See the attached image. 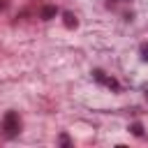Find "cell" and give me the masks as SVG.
Masks as SVG:
<instances>
[{
	"instance_id": "2",
	"label": "cell",
	"mask_w": 148,
	"mask_h": 148,
	"mask_svg": "<svg viewBox=\"0 0 148 148\" xmlns=\"http://www.w3.org/2000/svg\"><path fill=\"white\" fill-rule=\"evenodd\" d=\"M53 14H56V7H46V9L42 12V18H51Z\"/></svg>"
},
{
	"instance_id": "4",
	"label": "cell",
	"mask_w": 148,
	"mask_h": 148,
	"mask_svg": "<svg viewBox=\"0 0 148 148\" xmlns=\"http://www.w3.org/2000/svg\"><path fill=\"white\" fill-rule=\"evenodd\" d=\"M65 18H67V25L72 28V25H76V18L72 16V14H65Z\"/></svg>"
},
{
	"instance_id": "3",
	"label": "cell",
	"mask_w": 148,
	"mask_h": 148,
	"mask_svg": "<svg viewBox=\"0 0 148 148\" xmlns=\"http://www.w3.org/2000/svg\"><path fill=\"white\" fill-rule=\"evenodd\" d=\"M132 132H134L136 136H141V134H143V130H141V125H139V123H134V125H132Z\"/></svg>"
},
{
	"instance_id": "1",
	"label": "cell",
	"mask_w": 148,
	"mask_h": 148,
	"mask_svg": "<svg viewBox=\"0 0 148 148\" xmlns=\"http://www.w3.org/2000/svg\"><path fill=\"white\" fill-rule=\"evenodd\" d=\"M2 134L7 136V139H14L18 132H21V118H18V113L16 111H7L5 116H2Z\"/></svg>"
},
{
	"instance_id": "5",
	"label": "cell",
	"mask_w": 148,
	"mask_h": 148,
	"mask_svg": "<svg viewBox=\"0 0 148 148\" xmlns=\"http://www.w3.org/2000/svg\"><path fill=\"white\" fill-rule=\"evenodd\" d=\"M141 51H143V58H146V60H148V46H143V49H141Z\"/></svg>"
}]
</instances>
